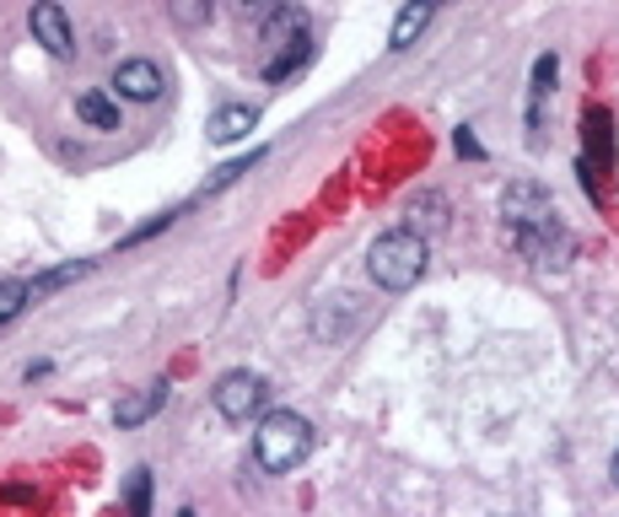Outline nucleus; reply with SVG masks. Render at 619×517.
<instances>
[{"instance_id":"nucleus-4","label":"nucleus","mask_w":619,"mask_h":517,"mask_svg":"<svg viewBox=\"0 0 619 517\" xmlns=\"http://www.w3.org/2000/svg\"><path fill=\"white\" fill-rule=\"evenodd\" d=\"M27 27H33V44H44L55 60L76 55V33H70V16H65L60 0H33L27 5Z\"/></svg>"},{"instance_id":"nucleus-19","label":"nucleus","mask_w":619,"mask_h":517,"mask_svg":"<svg viewBox=\"0 0 619 517\" xmlns=\"http://www.w3.org/2000/svg\"><path fill=\"white\" fill-rule=\"evenodd\" d=\"M609 474H615V485H619V452H615V469H609Z\"/></svg>"},{"instance_id":"nucleus-2","label":"nucleus","mask_w":619,"mask_h":517,"mask_svg":"<svg viewBox=\"0 0 619 517\" xmlns=\"http://www.w3.org/2000/svg\"><path fill=\"white\" fill-rule=\"evenodd\" d=\"M308 452H312V421L297 415V410H275L253 432V458H259L264 474H291Z\"/></svg>"},{"instance_id":"nucleus-20","label":"nucleus","mask_w":619,"mask_h":517,"mask_svg":"<svg viewBox=\"0 0 619 517\" xmlns=\"http://www.w3.org/2000/svg\"><path fill=\"white\" fill-rule=\"evenodd\" d=\"M248 5H270V0H243V11H248Z\"/></svg>"},{"instance_id":"nucleus-6","label":"nucleus","mask_w":619,"mask_h":517,"mask_svg":"<svg viewBox=\"0 0 619 517\" xmlns=\"http://www.w3.org/2000/svg\"><path fill=\"white\" fill-rule=\"evenodd\" d=\"M108 87H114V97H124V103H157L168 81H162V70L151 60H119Z\"/></svg>"},{"instance_id":"nucleus-17","label":"nucleus","mask_w":619,"mask_h":517,"mask_svg":"<svg viewBox=\"0 0 619 517\" xmlns=\"http://www.w3.org/2000/svg\"><path fill=\"white\" fill-rule=\"evenodd\" d=\"M253 162H259V151H253V157H243V162H227V168H221V173H216V179L205 184V194H216V189H227V184H238V179H243Z\"/></svg>"},{"instance_id":"nucleus-10","label":"nucleus","mask_w":619,"mask_h":517,"mask_svg":"<svg viewBox=\"0 0 619 517\" xmlns=\"http://www.w3.org/2000/svg\"><path fill=\"white\" fill-rule=\"evenodd\" d=\"M308 38V16L302 11H275L270 16V27H264V49H291V44H302Z\"/></svg>"},{"instance_id":"nucleus-7","label":"nucleus","mask_w":619,"mask_h":517,"mask_svg":"<svg viewBox=\"0 0 619 517\" xmlns=\"http://www.w3.org/2000/svg\"><path fill=\"white\" fill-rule=\"evenodd\" d=\"M162 404H168V383H146V388H135V393H124L119 404H114V421H119L124 432H129V426L151 421Z\"/></svg>"},{"instance_id":"nucleus-12","label":"nucleus","mask_w":619,"mask_h":517,"mask_svg":"<svg viewBox=\"0 0 619 517\" xmlns=\"http://www.w3.org/2000/svg\"><path fill=\"white\" fill-rule=\"evenodd\" d=\"M582 129H587L593 157H598V173H609V168H615V129H609V114H604V108H587Z\"/></svg>"},{"instance_id":"nucleus-15","label":"nucleus","mask_w":619,"mask_h":517,"mask_svg":"<svg viewBox=\"0 0 619 517\" xmlns=\"http://www.w3.org/2000/svg\"><path fill=\"white\" fill-rule=\"evenodd\" d=\"M33 302V291H27V280H0V323L16 319L22 308Z\"/></svg>"},{"instance_id":"nucleus-3","label":"nucleus","mask_w":619,"mask_h":517,"mask_svg":"<svg viewBox=\"0 0 619 517\" xmlns=\"http://www.w3.org/2000/svg\"><path fill=\"white\" fill-rule=\"evenodd\" d=\"M367 269H371V280H377L382 291H410V286L426 275V238L410 232V227L382 232V238L371 243Z\"/></svg>"},{"instance_id":"nucleus-18","label":"nucleus","mask_w":619,"mask_h":517,"mask_svg":"<svg viewBox=\"0 0 619 517\" xmlns=\"http://www.w3.org/2000/svg\"><path fill=\"white\" fill-rule=\"evenodd\" d=\"M452 146H458V157H485V146H480L469 129H458V135H452Z\"/></svg>"},{"instance_id":"nucleus-13","label":"nucleus","mask_w":619,"mask_h":517,"mask_svg":"<svg viewBox=\"0 0 619 517\" xmlns=\"http://www.w3.org/2000/svg\"><path fill=\"white\" fill-rule=\"evenodd\" d=\"M87 269H92L87 258H76V264H60V269H44V275H33V280H27V291H33V297H44V291H55V286H65V280H81Z\"/></svg>"},{"instance_id":"nucleus-14","label":"nucleus","mask_w":619,"mask_h":517,"mask_svg":"<svg viewBox=\"0 0 619 517\" xmlns=\"http://www.w3.org/2000/svg\"><path fill=\"white\" fill-rule=\"evenodd\" d=\"M168 11H173V22H179V27H210L216 0H168Z\"/></svg>"},{"instance_id":"nucleus-8","label":"nucleus","mask_w":619,"mask_h":517,"mask_svg":"<svg viewBox=\"0 0 619 517\" xmlns=\"http://www.w3.org/2000/svg\"><path fill=\"white\" fill-rule=\"evenodd\" d=\"M253 125H259V108H248V103H227V108H216V114H210L205 135H210L216 146H232V140H243Z\"/></svg>"},{"instance_id":"nucleus-5","label":"nucleus","mask_w":619,"mask_h":517,"mask_svg":"<svg viewBox=\"0 0 619 517\" xmlns=\"http://www.w3.org/2000/svg\"><path fill=\"white\" fill-rule=\"evenodd\" d=\"M259 404H264V378H259V372H243V367H238V372H227V378L216 383V410H221L227 421H238V426H243Z\"/></svg>"},{"instance_id":"nucleus-1","label":"nucleus","mask_w":619,"mask_h":517,"mask_svg":"<svg viewBox=\"0 0 619 517\" xmlns=\"http://www.w3.org/2000/svg\"><path fill=\"white\" fill-rule=\"evenodd\" d=\"M501 216H506L512 243L528 258H539V264H550V254H565V249H571L565 232H560V221H555V199L539 189V184H512V189L501 194Z\"/></svg>"},{"instance_id":"nucleus-11","label":"nucleus","mask_w":619,"mask_h":517,"mask_svg":"<svg viewBox=\"0 0 619 517\" xmlns=\"http://www.w3.org/2000/svg\"><path fill=\"white\" fill-rule=\"evenodd\" d=\"M76 119H81V125H92V129H119L124 125L119 103H114L108 92H81V97H76Z\"/></svg>"},{"instance_id":"nucleus-9","label":"nucleus","mask_w":619,"mask_h":517,"mask_svg":"<svg viewBox=\"0 0 619 517\" xmlns=\"http://www.w3.org/2000/svg\"><path fill=\"white\" fill-rule=\"evenodd\" d=\"M432 11H436V0H410L399 16H393V33H388V49H410L426 27H432Z\"/></svg>"},{"instance_id":"nucleus-16","label":"nucleus","mask_w":619,"mask_h":517,"mask_svg":"<svg viewBox=\"0 0 619 517\" xmlns=\"http://www.w3.org/2000/svg\"><path fill=\"white\" fill-rule=\"evenodd\" d=\"M124 502H129V513H146V507H151V474H146V469L129 474V496H124Z\"/></svg>"}]
</instances>
